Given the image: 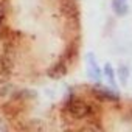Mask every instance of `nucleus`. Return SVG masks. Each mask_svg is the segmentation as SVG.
I'll return each instance as SVG.
<instances>
[{
  "instance_id": "obj_2",
  "label": "nucleus",
  "mask_w": 132,
  "mask_h": 132,
  "mask_svg": "<svg viewBox=\"0 0 132 132\" xmlns=\"http://www.w3.org/2000/svg\"><path fill=\"white\" fill-rule=\"evenodd\" d=\"M59 10L62 16L72 23H78L79 20V5L76 0H57Z\"/></svg>"
},
{
  "instance_id": "obj_9",
  "label": "nucleus",
  "mask_w": 132,
  "mask_h": 132,
  "mask_svg": "<svg viewBox=\"0 0 132 132\" xmlns=\"http://www.w3.org/2000/svg\"><path fill=\"white\" fill-rule=\"evenodd\" d=\"M76 132H103L101 129H98L96 126H93V124H87V126H82V127H79Z\"/></svg>"
},
{
  "instance_id": "obj_5",
  "label": "nucleus",
  "mask_w": 132,
  "mask_h": 132,
  "mask_svg": "<svg viewBox=\"0 0 132 132\" xmlns=\"http://www.w3.org/2000/svg\"><path fill=\"white\" fill-rule=\"evenodd\" d=\"M87 69H89L90 78H92L96 84H100V82H101V76H103V70H101L100 65H98V62H96L93 53H87Z\"/></svg>"
},
{
  "instance_id": "obj_7",
  "label": "nucleus",
  "mask_w": 132,
  "mask_h": 132,
  "mask_svg": "<svg viewBox=\"0 0 132 132\" xmlns=\"http://www.w3.org/2000/svg\"><path fill=\"white\" fill-rule=\"evenodd\" d=\"M103 73H104V76H106L109 86H112V89H115V87H117V70L107 62L104 67H103Z\"/></svg>"
},
{
  "instance_id": "obj_6",
  "label": "nucleus",
  "mask_w": 132,
  "mask_h": 132,
  "mask_svg": "<svg viewBox=\"0 0 132 132\" xmlns=\"http://www.w3.org/2000/svg\"><path fill=\"white\" fill-rule=\"evenodd\" d=\"M112 10L118 17H124L129 13V2L127 0H112Z\"/></svg>"
},
{
  "instance_id": "obj_8",
  "label": "nucleus",
  "mask_w": 132,
  "mask_h": 132,
  "mask_svg": "<svg viewBox=\"0 0 132 132\" xmlns=\"http://www.w3.org/2000/svg\"><path fill=\"white\" fill-rule=\"evenodd\" d=\"M117 78H118L120 84H123V86L127 84V79H129V70H127L126 65H120V67H118V70H117Z\"/></svg>"
},
{
  "instance_id": "obj_4",
  "label": "nucleus",
  "mask_w": 132,
  "mask_h": 132,
  "mask_svg": "<svg viewBox=\"0 0 132 132\" xmlns=\"http://www.w3.org/2000/svg\"><path fill=\"white\" fill-rule=\"evenodd\" d=\"M69 62L65 61L64 57H61L57 62H54L51 67L47 70V75L51 78V79H61V78H64L65 75L69 73Z\"/></svg>"
},
{
  "instance_id": "obj_3",
  "label": "nucleus",
  "mask_w": 132,
  "mask_h": 132,
  "mask_svg": "<svg viewBox=\"0 0 132 132\" xmlns=\"http://www.w3.org/2000/svg\"><path fill=\"white\" fill-rule=\"evenodd\" d=\"M92 93L101 101H110V103H118L120 101V95L115 89H107L101 84H95L92 87Z\"/></svg>"
},
{
  "instance_id": "obj_1",
  "label": "nucleus",
  "mask_w": 132,
  "mask_h": 132,
  "mask_svg": "<svg viewBox=\"0 0 132 132\" xmlns=\"http://www.w3.org/2000/svg\"><path fill=\"white\" fill-rule=\"evenodd\" d=\"M64 109L67 112V115L73 120H81V118H90L93 117V113L96 112V107L90 103H87L86 100L79 98V96H69L67 101L64 104Z\"/></svg>"
}]
</instances>
